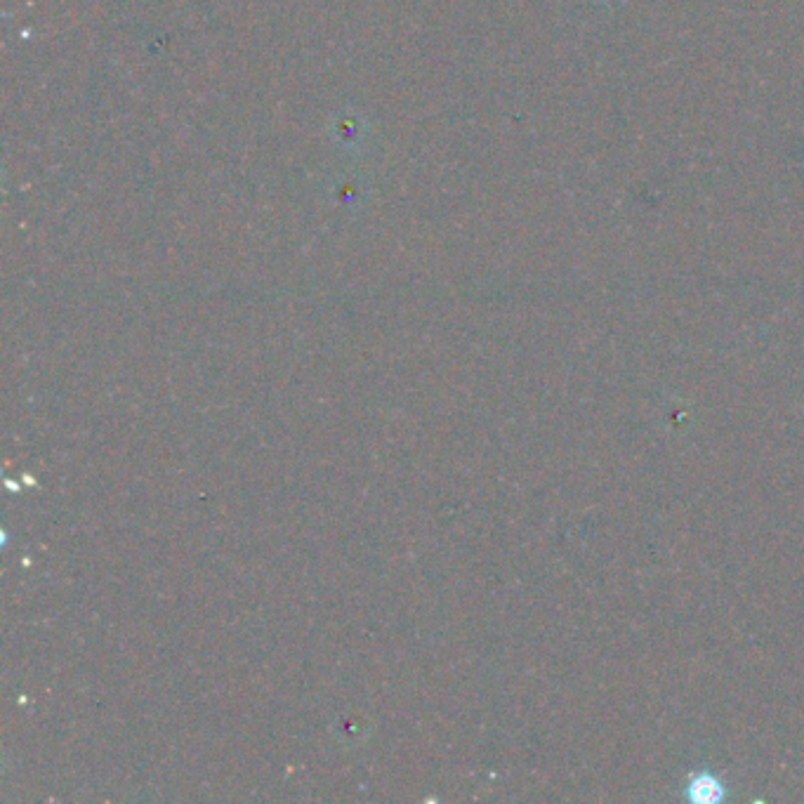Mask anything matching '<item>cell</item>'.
Returning <instances> with one entry per match:
<instances>
[{
	"mask_svg": "<svg viewBox=\"0 0 804 804\" xmlns=\"http://www.w3.org/2000/svg\"><path fill=\"white\" fill-rule=\"evenodd\" d=\"M687 795H689L694 802L710 804V802L722 800L724 788H722V783L717 781L713 774H708V771H703V774H696L694 779L689 781Z\"/></svg>",
	"mask_w": 804,
	"mask_h": 804,
	"instance_id": "6da1fadb",
	"label": "cell"
}]
</instances>
